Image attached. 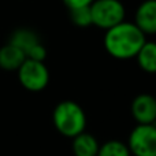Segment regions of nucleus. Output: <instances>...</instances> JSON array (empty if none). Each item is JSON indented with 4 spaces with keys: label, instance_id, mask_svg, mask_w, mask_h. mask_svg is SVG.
Segmentation results:
<instances>
[{
    "label": "nucleus",
    "instance_id": "10",
    "mask_svg": "<svg viewBox=\"0 0 156 156\" xmlns=\"http://www.w3.org/2000/svg\"><path fill=\"white\" fill-rule=\"evenodd\" d=\"M8 43L12 44V45H15L16 48H19L25 54V56H26L27 52H29L36 44L41 43V41H40V38H38L37 33L33 32L32 29H27V27H19V29H16V30L12 32V34H11Z\"/></svg>",
    "mask_w": 156,
    "mask_h": 156
},
{
    "label": "nucleus",
    "instance_id": "11",
    "mask_svg": "<svg viewBox=\"0 0 156 156\" xmlns=\"http://www.w3.org/2000/svg\"><path fill=\"white\" fill-rule=\"evenodd\" d=\"M137 63L144 73L156 74V43L148 41L143 44L138 54L136 55Z\"/></svg>",
    "mask_w": 156,
    "mask_h": 156
},
{
    "label": "nucleus",
    "instance_id": "2",
    "mask_svg": "<svg viewBox=\"0 0 156 156\" xmlns=\"http://www.w3.org/2000/svg\"><path fill=\"white\" fill-rule=\"evenodd\" d=\"M52 123L60 136L73 138L86 130V114L74 100H62L52 111Z\"/></svg>",
    "mask_w": 156,
    "mask_h": 156
},
{
    "label": "nucleus",
    "instance_id": "6",
    "mask_svg": "<svg viewBox=\"0 0 156 156\" xmlns=\"http://www.w3.org/2000/svg\"><path fill=\"white\" fill-rule=\"evenodd\" d=\"M130 114L136 123H156V97L149 93H140L130 104Z\"/></svg>",
    "mask_w": 156,
    "mask_h": 156
},
{
    "label": "nucleus",
    "instance_id": "15",
    "mask_svg": "<svg viewBox=\"0 0 156 156\" xmlns=\"http://www.w3.org/2000/svg\"><path fill=\"white\" fill-rule=\"evenodd\" d=\"M65 5L69 10H73V8H80V7H88L93 3V0H63Z\"/></svg>",
    "mask_w": 156,
    "mask_h": 156
},
{
    "label": "nucleus",
    "instance_id": "14",
    "mask_svg": "<svg viewBox=\"0 0 156 156\" xmlns=\"http://www.w3.org/2000/svg\"><path fill=\"white\" fill-rule=\"evenodd\" d=\"M45 58H47V48L41 43L36 44V45L26 54V59L38 60V62H44Z\"/></svg>",
    "mask_w": 156,
    "mask_h": 156
},
{
    "label": "nucleus",
    "instance_id": "9",
    "mask_svg": "<svg viewBox=\"0 0 156 156\" xmlns=\"http://www.w3.org/2000/svg\"><path fill=\"white\" fill-rule=\"evenodd\" d=\"M26 56L19 48L7 43L0 48V69L5 71H16L25 62Z\"/></svg>",
    "mask_w": 156,
    "mask_h": 156
},
{
    "label": "nucleus",
    "instance_id": "4",
    "mask_svg": "<svg viewBox=\"0 0 156 156\" xmlns=\"http://www.w3.org/2000/svg\"><path fill=\"white\" fill-rule=\"evenodd\" d=\"M18 81L29 92H41L49 83V70L44 62L25 59L21 67L16 70Z\"/></svg>",
    "mask_w": 156,
    "mask_h": 156
},
{
    "label": "nucleus",
    "instance_id": "13",
    "mask_svg": "<svg viewBox=\"0 0 156 156\" xmlns=\"http://www.w3.org/2000/svg\"><path fill=\"white\" fill-rule=\"evenodd\" d=\"M70 11V21L78 27H88L92 25V14H90V5L88 7H80L73 8Z\"/></svg>",
    "mask_w": 156,
    "mask_h": 156
},
{
    "label": "nucleus",
    "instance_id": "12",
    "mask_svg": "<svg viewBox=\"0 0 156 156\" xmlns=\"http://www.w3.org/2000/svg\"><path fill=\"white\" fill-rule=\"evenodd\" d=\"M96 156H132L129 147L121 140H108L100 144Z\"/></svg>",
    "mask_w": 156,
    "mask_h": 156
},
{
    "label": "nucleus",
    "instance_id": "8",
    "mask_svg": "<svg viewBox=\"0 0 156 156\" xmlns=\"http://www.w3.org/2000/svg\"><path fill=\"white\" fill-rule=\"evenodd\" d=\"M99 145L97 138L86 130L71 138V151L74 156H96Z\"/></svg>",
    "mask_w": 156,
    "mask_h": 156
},
{
    "label": "nucleus",
    "instance_id": "5",
    "mask_svg": "<svg viewBox=\"0 0 156 156\" xmlns=\"http://www.w3.org/2000/svg\"><path fill=\"white\" fill-rule=\"evenodd\" d=\"M132 156H156V123L136 125L126 141Z\"/></svg>",
    "mask_w": 156,
    "mask_h": 156
},
{
    "label": "nucleus",
    "instance_id": "3",
    "mask_svg": "<svg viewBox=\"0 0 156 156\" xmlns=\"http://www.w3.org/2000/svg\"><path fill=\"white\" fill-rule=\"evenodd\" d=\"M92 25L103 30L125 21V7L119 0H93L90 4Z\"/></svg>",
    "mask_w": 156,
    "mask_h": 156
},
{
    "label": "nucleus",
    "instance_id": "7",
    "mask_svg": "<svg viewBox=\"0 0 156 156\" xmlns=\"http://www.w3.org/2000/svg\"><path fill=\"white\" fill-rule=\"evenodd\" d=\"M134 23L145 36L156 34V0H144L138 5Z\"/></svg>",
    "mask_w": 156,
    "mask_h": 156
},
{
    "label": "nucleus",
    "instance_id": "1",
    "mask_svg": "<svg viewBox=\"0 0 156 156\" xmlns=\"http://www.w3.org/2000/svg\"><path fill=\"white\" fill-rule=\"evenodd\" d=\"M147 36L136 26L134 22L123 21L105 30L104 48L110 56L118 60L134 59Z\"/></svg>",
    "mask_w": 156,
    "mask_h": 156
}]
</instances>
